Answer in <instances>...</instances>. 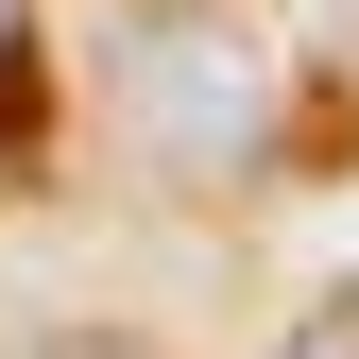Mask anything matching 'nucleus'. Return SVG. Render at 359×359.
Wrapping results in <instances>:
<instances>
[{"instance_id":"f257e3e1","label":"nucleus","mask_w":359,"mask_h":359,"mask_svg":"<svg viewBox=\"0 0 359 359\" xmlns=\"http://www.w3.org/2000/svg\"><path fill=\"white\" fill-rule=\"evenodd\" d=\"M120 120L171 154V171H240L257 137H274V69H257V34H222V18H137L120 34Z\"/></svg>"},{"instance_id":"f03ea898","label":"nucleus","mask_w":359,"mask_h":359,"mask_svg":"<svg viewBox=\"0 0 359 359\" xmlns=\"http://www.w3.org/2000/svg\"><path fill=\"white\" fill-rule=\"evenodd\" d=\"M274 359H359V274H342V291H308V308H291V342H274Z\"/></svg>"},{"instance_id":"7ed1b4c3","label":"nucleus","mask_w":359,"mask_h":359,"mask_svg":"<svg viewBox=\"0 0 359 359\" xmlns=\"http://www.w3.org/2000/svg\"><path fill=\"white\" fill-rule=\"evenodd\" d=\"M18 359H171V342H137V325H34Z\"/></svg>"},{"instance_id":"20e7f679","label":"nucleus","mask_w":359,"mask_h":359,"mask_svg":"<svg viewBox=\"0 0 359 359\" xmlns=\"http://www.w3.org/2000/svg\"><path fill=\"white\" fill-rule=\"evenodd\" d=\"M0 18H18V0H0Z\"/></svg>"}]
</instances>
